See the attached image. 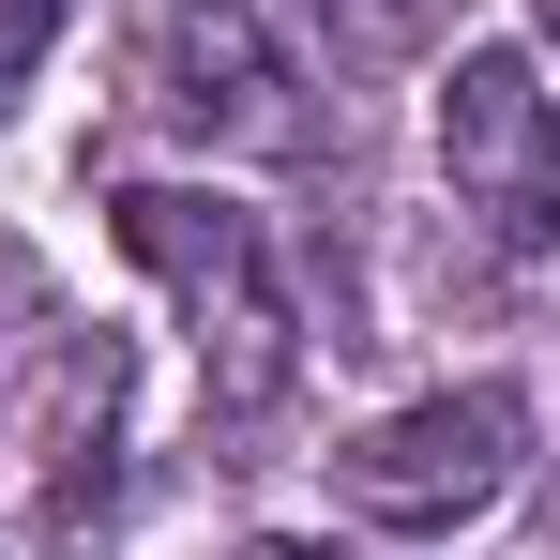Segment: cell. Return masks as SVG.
<instances>
[{
    "label": "cell",
    "instance_id": "obj_1",
    "mask_svg": "<svg viewBox=\"0 0 560 560\" xmlns=\"http://www.w3.org/2000/svg\"><path fill=\"white\" fill-rule=\"evenodd\" d=\"M121 258L183 288L212 409H273V394H288V288H273V243H258V212H243V197L121 183Z\"/></svg>",
    "mask_w": 560,
    "mask_h": 560
},
{
    "label": "cell",
    "instance_id": "obj_7",
    "mask_svg": "<svg viewBox=\"0 0 560 560\" xmlns=\"http://www.w3.org/2000/svg\"><path fill=\"white\" fill-rule=\"evenodd\" d=\"M546 46H560V0H546Z\"/></svg>",
    "mask_w": 560,
    "mask_h": 560
},
{
    "label": "cell",
    "instance_id": "obj_4",
    "mask_svg": "<svg viewBox=\"0 0 560 560\" xmlns=\"http://www.w3.org/2000/svg\"><path fill=\"white\" fill-rule=\"evenodd\" d=\"M228 15H243V31H273V61H288V77L334 46V0H228Z\"/></svg>",
    "mask_w": 560,
    "mask_h": 560
},
{
    "label": "cell",
    "instance_id": "obj_6",
    "mask_svg": "<svg viewBox=\"0 0 560 560\" xmlns=\"http://www.w3.org/2000/svg\"><path fill=\"white\" fill-rule=\"evenodd\" d=\"M243 560H318V546H243Z\"/></svg>",
    "mask_w": 560,
    "mask_h": 560
},
{
    "label": "cell",
    "instance_id": "obj_5",
    "mask_svg": "<svg viewBox=\"0 0 560 560\" xmlns=\"http://www.w3.org/2000/svg\"><path fill=\"white\" fill-rule=\"evenodd\" d=\"M61 46V0H0V106H15V77Z\"/></svg>",
    "mask_w": 560,
    "mask_h": 560
},
{
    "label": "cell",
    "instance_id": "obj_3",
    "mask_svg": "<svg viewBox=\"0 0 560 560\" xmlns=\"http://www.w3.org/2000/svg\"><path fill=\"white\" fill-rule=\"evenodd\" d=\"M440 167L515 258H560V106L530 92L515 46H469L440 77Z\"/></svg>",
    "mask_w": 560,
    "mask_h": 560
},
{
    "label": "cell",
    "instance_id": "obj_2",
    "mask_svg": "<svg viewBox=\"0 0 560 560\" xmlns=\"http://www.w3.org/2000/svg\"><path fill=\"white\" fill-rule=\"evenodd\" d=\"M515 455H530V394H500V378L424 394V409H394V424L349 440V515H378V530H455V515H485V500L515 485Z\"/></svg>",
    "mask_w": 560,
    "mask_h": 560
}]
</instances>
